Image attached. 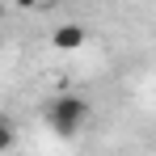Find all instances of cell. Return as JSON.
Segmentation results:
<instances>
[{
	"label": "cell",
	"mask_w": 156,
	"mask_h": 156,
	"mask_svg": "<svg viewBox=\"0 0 156 156\" xmlns=\"http://www.w3.org/2000/svg\"><path fill=\"white\" fill-rule=\"evenodd\" d=\"M13 144H17V127H13L9 114H0V152H9Z\"/></svg>",
	"instance_id": "3"
},
{
	"label": "cell",
	"mask_w": 156,
	"mask_h": 156,
	"mask_svg": "<svg viewBox=\"0 0 156 156\" xmlns=\"http://www.w3.org/2000/svg\"><path fill=\"white\" fill-rule=\"evenodd\" d=\"M17 9H38V0H13Z\"/></svg>",
	"instance_id": "4"
},
{
	"label": "cell",
	"mask_w": 156,
	"mask_h": 156,
	"mask_svg": "<svg viewBox=\"0 0 156 156\" xmlns=\"http://www.w3.org/2000/svg\"><path fill=\"white\" fill-rule=\"evenodd\" d=\"M51 42H55V51H80V47L89 42V30L76 26V21H68V26H59L51 34Z\"/></svg>",
	"instance_id": "2"
},
{
	"label": "cell",
	"mask_w": 156,
	"mask_h": 156,
	"mask_svg": "<svg viewBox=\"0 0 156 156\" xmlns=\"http://www.w3.org/2000/svg\"><path fill=\"white\" fill-rule=\"evenodd\" d=\"M89 118H93V105L84 101V97H76V93H59V97L47 105V122H51L59 135H76V131H84Z\"/></svg>",
	"instance_id": "1"
}]
</instances>
